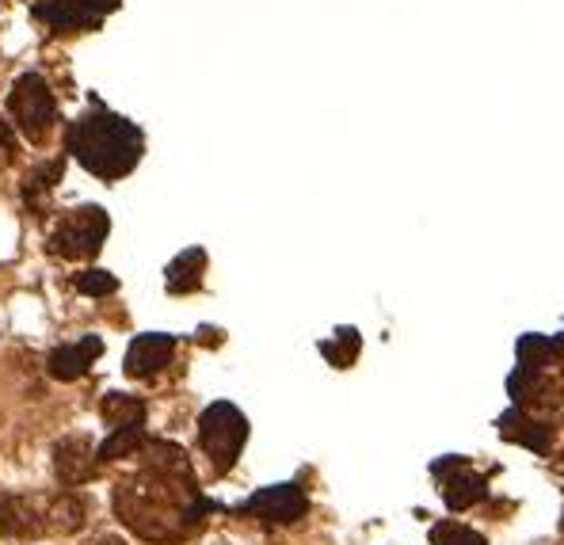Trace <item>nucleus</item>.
Wrapping results in <instances>:
<instances>
[{
	"mask_svg": "<svg viewBox=\"0 0 564 545\" xmlns=\"http://www.w3.org/2000/svg\"><path fill=\"white\" fill-rule=\"evenodd\" d=\"M206 503L199 500L195 473L180 446L153 443L149 462L134 477L115 485V515L142 542L176 545L203 519Z\"/></svg>",
	"mask_w": 564,
	"mask_h": 545,
	"instance_id": "1",
	"label": "nucleus"
},
{
	"mask_svg": "<svg viewBox=\"0 0 564 545\" xmlns=\"http://www.w3.org/2000/svg\"><path fill=\"white\" fill-rule=\"evenodd\" d=\"M145 138L142 130L123 115L111 111H88L69 130V154L100 180H123L142 160Z\"/></svg>",
	"mask_w": 564,
	"mask_h": 545,
	"instance_id": "2",
	"label": "nucleus"
},
{
	"mask_svg": "<svg viewBox=\"0 0 564 545\" xmlns=\"http://www.w3.org/2000/svg\"><path fill=\"white\" fill-rule=\"evenodd\" d=\"M199 443H203L206 458L217 473H229L248 443V420L240 416V408L229 405V400H217V405L206 408L199 416Z\"/></svg>",
	"mask_w": 564,
	"mask_h": 545,
	"instance_id": "3",
	"label": "nucleus"
},
{
	"mask_svg": "<svg viewBox=\"0 0 564 545\" xmlns=\"http://www.w3.org/2000/svg\"><path fill=\"white\" fill-rule=\"evenodd\" d=\"M8 111L27 141H46L58 123V103H54L50 84L38 73H23L15 80L12 95H8Z\"/></svg>",
	"mask_w": 564,
	"mask_h": 545,
	"instance_id": "4",
	"label": "nucleus"
},
{
	"mask_svg": "<svg viewBox=\"0 0 564 545\" xmlns=\"http://www.w3.org/2000/svg\"><path fill=\"white\" fill-rule=\"evenodd\" d=\"M111 234V222L100 206H80V211H69L66 218L58 222V229L50 234V256H61V260H88L103 248V240Z\"/></svg>",
	"mask_w": 564,
	"mask_h": 545,
	"instance_id": "5",
	"label": "nucleus"
},
{
	"mask_svg": "<svg viewBox=\"0 0 564 545\" xmlns=\"http://www.w3.org/2000/svg\"><path fill=\"white\" fill-rule=\"evenodd\" d=\"M435 477H439V492L442 500H447V508L454 511L473 508V503H481L488 496L485 477L462 458H442L439 466H435Z\"/></svg>",
	"mask_w": 564,
	"mask_h": 545,
	"instance_id": "6",
	"label": "nucleus"
},
{
	"mask_svg": "<svg viewBox=\"0 0 564 545\" xmlns=\"http://www.w3.org/2000/svg\"><path fill=\"white\" fill-rule=\"evenodd\" d=\"M46 534V503L38 496H0V538L31 542Z\"/></svg>",
	"mask_w": 564,
	"mask_h": 545,
	"instance_id": "7",
	"label": "nucleus"
},
{
	"mask_svg": "<svg viewBox=\"0 0 564 545\" xmlns=\"http://www.w3.org/2000/svg\"><path fill=\"white\" fill-rule=\"evenodd\" d=\"M248 515L263 519V523H279V526H290L297 519H305L309 511V500L297 485H271V488H260L252 500L245 503Z\"/></svg>",
	"mask_w": 564,
	"mask_h": 545,
	"instance_id": "8",
	"label": "nucleus"
},
{
	"mask_svg": "<svg viewBox=\"0 0 564 545\" xmlns=\"http://www.w3.org/2000/svg\"><path fill=\"white\" fill-rule=\"evenodd\" d=\"M123 0H50L38 8V20H46L54 31H84L103 23V15H111Z\"/></svg>",
	"mask_w": 564,
	"mask_h": 545,
	"instance_id": "9",
	"label": "nucleus"
},
{
	"mask_svg": "<svg viewBox=\"0 0 564 545\" xmlns=\"http://www.w3.org/2000/svg\"><path fill=\"white\" fill-rule=\"evenodd\" d=\"M176 355V340L165 332H142L134 336L131 351H126V374L131 378H153L160 374Z\"/></svg>",
	"mask_w": 564,
	"mask_h": 545,
	"instance_id": "10",
	"label": "nucleus"
},
{
	"mask_svg": "<svg viewBox=\"0 0 564 545\" xmlns=\"http://www.w3.org/2000/svg\"><path fill=\"white\" fill-rule=\"evenodd\" d=\"M95 462H100V454H95L92 439L84 435L61 439V443L54 446V473H58L61 485H84L95 473Z\"/></svg>",
	"mask_w": 564,
	"mask_h": 545,
	"instance_id": "11",
	"label": "nucleus"
},
{
	"mask_svg": "<svg viewBox=\"0 0 564 545\" xmlns=\"http://www.w3.org/2000/svg\"><path fill=\"white\" fill-rule=\"evenodd\" d=\"M100 355H103L100 336H84V340L66 343V348H54L50 359H46V371H50V378H58V382H77V378H84L88 366H92Z\"/></svg>",
	"mask_w": 564,
	"mask_h": 545,
	"instance_id": "12",
	"label": "nucleus"
},
{
	"mask_svg": "<svg viewBox=\"0 0 564 545\" xmlns=\"http://www.w3.org/2000/svg\"><path fill=\"white\" fill-rule=\"evenodd\" d=\"M511 397L519 405H534V408H557L564 389L553 378H545L542 371H519L511 378Z\"/></svg>",
	"mask_w": 564,
	"mask_h": 545,
	"instance_id": "13",
	"label": "nucleus"
},
{
	"mask_svg": "<svg viewBox=\"0 0 564 545\" xmlns=\"http://www.w3.org/2000/svg\"><path fill=\"white\" fill-rule=\"evenodd\" d=\"M206 252L203 248H188L168 263V294H195L203 286Z\"/></svg>",
	"mask_w": 564,
	"mask_h": 545,
	"instance_id": "14",
	"label": "nucleus"
},
{
	"mask_svg": "<svg viewBox=\"0 0 564 545\" xmlns=\"http://www.w3.org/2000/svg\"><path fill=\"white\" fill-rule=\"evenodd\" d=\"M499 435L511 439V443L530 446V451H538V454H550V443H553L550 428H542V423H534L530 416H522L519 408L499 416Z\"/></svg>",
	"mask_w": 564,
	"mask_h": 545,
	"instance_id": "15",
	"label": "nucleus"
},
{
	"mask_svg": "<svg viewBox=\"0 0 564 545\" xmlns=\"http://www.w3.org/2000/svg\"><path fill=\"white\" fill-rule=\"evenodd\" d=\"M88 523V503L72 492H61L46 503V531L54 534H77Z\"/></svg>",
	"mask_w": 564,
	"mask_h": 545,
	"instance_id": "16",
	"label": "nucleus"
},
{
	"mask_svg": "<svg viewBox=\"0 0 564 545\" xmlns=\"http://www.w3.org/2000/svg\"><path fill=\"white\" fill-rule=\"evenodd\" d=\"M142 446H145V423H131V428H111L108 443L95 454H100V462H115V458H131Z\"/></svg>",
	"mask_w": 564,
	"mask_h": 545,
	"instance_id": "17",
	"label": "nucleus"
},
{
	"mask_svg": "<svg viewBox=\"0 0 564 545\" xmlns=\"http://www.w3.org/2000/svg\"><path fill=\"white\" fill-rule=\"evenodd\" d=\"M103 420L111 423V428H131V423H145V405L134 397H123V393H111L108 400H103Z\"/></svg>",
	"mask_w": 564,
	"mask_h": 545,
	"instance_id": "18",
	"label": "nucleus"
},
{
	"mask_svg": "<svg viewBox=\"0 0 564 545\" xmlns=\"http://www.w3.org/2000/svg\"><path fill=\"white\" fill-rule=\"evenodd\" d=\"M557 359V348L542 336H522L519 340V363L522 371H545V366Z\"/></svg>",
	"mask_w": 564,
	"mask_h": 545,
	"instance_id": "19",
	"label": "nucleus"
},
{
	"mask_svg": "<svg viewBox=\"0 0 564 545\" xmlns=\"http://www.w3.org/2000/svg\"><path fill=\"white\" fill-rule=\"evenodd\" d=\"M58 180H61V160H50V164L27 172V180H23V195H27V203H31V198H35V203H43Z\"/></svg>",
	"mask_w": 564,
	"mask_h": 545,
	"instance_id": "20",
	"label": "nucleus"
},
{
	"mask_svg": "<svg viewBox=\"0 0 564 545\" xmlns=\"http://www.w3.org/2000/svg\"><path fill=\"white\" fill-rule=\"evenodd\" d=\"M77 291L84 294V298H111V294L119 291V279L111 275V271H100V268L80 271V275H77Z\"/></svg>",
	"mask_w": 564,
	"mask_h": 545,
	"instance_id": "21",
	"label": "nucleus"
},
{
	"mask_svg": "<svg viewBox=\"0 0 564 545\" xmlns=\"http://www.w3.org/2000/svg\"><path fill=\"white\" fill-rule=\"evenodd\" d=\"M320 351H325L336 366H351V359L359 355V332H354V328H340L336 340H328Z\"/></svg>",
	"mask_w": 564,
	"mask_h": 545,
	"instance_id": "22",
	"label": "nucleus"
},
{
	"mask_svg": "<svg viewBox=\"0 0 564 545\" xmlns=\"http://www.w3.org/2000/svg\"><path fill=\"white\" fill-rule=\"evenodd\" d=\"M431 542L435 545H485L481 534H473L470 526H458V523H439L431 531Z\"/></svg>",
	"mask_w": 564,
	"mask_h": 545,
	"instance_id": "23",
	"label": "nucleus"
},
{
	"mask_svg": "<svg viewBox=\"0 0 564 545\" xmlns=\"http://www.w3.org/2000/svg\"><path fill=\"white\" fill-rule=\"evenodd\" d=\"M15 157V134H12V123L0 118V164H12Z\"/></svg>",
	"mask_w": 564,
	"mask_h": 545,
	"instance_id": "24",
	"label": "nucleus"
},
{
	"mask_svg": "<svg viewBox=\"0 0 564 545\" xmlns=\"http://www.w3.org/2000/svg\"><path fill=\"white\" fill-rule=\"evenodd\" d=\"M95 545H131V542H123V538H119V534H103V538L95 542Z\"/></svg>",
	"mask_w": 564,
	"mask_h": 545,
	"instance_id": "25",
	"label": "nucleus"
},
{
	"mask_svg": "<svg viewBox=\"0 0 564 545\" xmlns=\"http://www.w3.org/2000/svg\"><path fill=\"white\" fill-rule=\"evenodd\" d=\"M211 545H225V542H211Z\"/></svg>",
	"mask_w": 564,
	"mask_h": 545,
	"instance_id": "26",
	"label": "nucleus"
},
{
	"mask_svg": "<svg viewBox=\"0 0 564 545\" xmlns=\"http://www.w3.org/2000/svg\"><path fill=\"white\" fill-rule=\"evenodd\" d=\"M561 531H564V519H561Z\"/></svg>",
	"mask_w": 564,
	"mask_h": 545,
	"instance_id": "27",
	"label": "nucleus"
}]
</instances>
